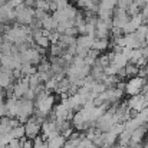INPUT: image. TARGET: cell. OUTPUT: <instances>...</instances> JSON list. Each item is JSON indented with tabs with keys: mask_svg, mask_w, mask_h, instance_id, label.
Returning <instances> with one entry per match:
<instances>
[{
	"mask_svg": "<svg viewBox=\"0 0 148 148\" xmlns=\"http://www.w3.org/2000/svg\"><path fill=\"white\" fill-rule=\"evenodd\" d=\"M35 111V103L33 101L26 98H19L17 99V114H16V119L19 122H26L29 119L30 115H33Z\"/></svg>",
	"mask_w": 148,
	"mask_h": 148,
	"instance_id": "1",
	"label": "cell"
},
{
	"mask_svg": "<svg viewBox=\"0 0 148 148\" xmlns=\"http://www.w3.org/2000/svg\"><path fill=\"white\" fill-rule=\"evenodd\" d=\"M14 12H16V22L19 25H23V26H29L30 22L35 19V9L26 6L25 3L19 4L17 7H14Z\"/></svg>",
	"mask_w": 148,
	"mask_h": 148,
	"instance_id": "2",
	"label": "cell"
},
{
	"mask_svg": "<svg viewBox=\"0 0 148 148\" xmlns=\"http://www.w3.org/2000/svg\"><path fill=\"white\" fill-rule=\"evenodd\" d=\"M42 122H43V121H40V119L36 118V116L27 119V121L25 122V125H23V127H25V137H27L29 140L36 138V137L39 135V132H40Z\"/></svg>",
	"mask_w": 148,
	"mask_h": 148,
	"instance_id": "3",
	"label": "cell"
},
{
	"mask_svg": "<svg viewBox=\"0 0 148 148\" xmlns=\"http://www.w3.org/2000/svg\"><path fill=\"white\" fill-rule=\"evenodd\" d=\"M144 82H145V79L137 75V76L131 78V79L125 84V89H124V91H125L130 97H132V95H138V94L143 92Z\"/></svg>",
	"mask_w": 148,
	"mask_h": 148,
	"instance_id": "4",
	"label": "cell"
},
{
	"mask_svg": "<svg viewBox=\"0 0 148 148\" xmlns=\"http://www.w3.org/2000/svg\"><path fill=\"white\" fill-rule=\"evenodd\" d=\"M130 20V14L127 13V10H122L119 7L114 9V13H112V27H116V29H122Z\"/></svg>",
	"mask_w": 148,
	"mask_h": 148,
	"instance_id": "5",
	"label": "cell"
},
{
	"mask_svg": "<svg viewBox=\"0 0 148 148\" xmlns=\"http://www.w3.org/2000/svg\"><path fill=\"white\" fill-rule=\"evenodd\" d=\"M127 105H128V108H130L131 111L140 112V111H143L145 106H148V102L145 101L143 94H138V95H132L131 98L128 99Z\"/></svg>",
	"mask_w": 148,
	"mask_h": 148,
	"instance_id": "6",
	"label": "cell"
},
{
	"mask_svg": "<svg viewBox=\"0 0 148 148\" xmlns=\"http://www.w3.org/2000/svg\"><path fill=\"white\" fill-rule=\"evenodd\" d=\"M13 71L0 66V88L1 89H10L13 86Z\"/></svg>",
	"mask_w": 148,
	"mask_h": 148,
	"instance_id": "7",
	"label": "cell"
},
{
	"mask_svg": "<svg viewBox=\"0 0 148 148\" xmlns=\"http://www.w3.org/2000/svg\"><path fill=\"white\" fill-rule=\"evenodd\" d=\"M27 89H29V81H27V76H25V78H20L12 86V94H13V97H16L17 99L23 98L25 94L27 92Z\"/></svg>",
	"mask_w": 148,
	"mask_h": 148,
	"instance_id": "8",
	"label": "cell"
},
{
	"mask_svg": "<svg viewBox=\"0 0 148 148\" xmlns=\"http://www.w3.org/2000/svg\"><path fill=\"white\" fill-rule=\"evenodd\" d=\"M65 143H66V138L62 134H59L46 141V148H63Z\"/></svg>",
	"mask_w": 148,
	"mask_h": 148,
	"instance_id": "9",
	"label": "cell"
},
{
	"mask_svg": "<svg viewBox=\"0 0 148 148\" xmlns=\"http://www.w3.org/2000/svg\"><path fill=\"white\" fill-rule=\"evenodd\" d=\"M108 46H109V43H108V38H95L91 49L98 50V52H102V50L106 49Z\"/></svg>",
	"mask_w": 148,
	"mask_h": 148,
	"instance_id": "10",
	"label": "cell"
},
{
	"mask_svg": "<svg viewBox=\"0 0 148 148\" xmlns=\"http://www.w3.org/2000/svg\"><path fill=\"white\" fill-rule=\"evenodd\" d=\"M19 69H20L22 76H30V75L36 73V66L32 65V63H27V62H22Z\"/></svg>",
	"mask_w": 148,
	"mask_h": 148,
	"instance_id": "11",
	"label": "cell"
},
{
	"mask_svg": "<svg viewBox=\"0 0 148 148\" xmlns=\"http://www.w3.org/2000/svg\"><path fill=\"white\" fill-rule=\"evenodd\" d=\"M56 26H58V22L53 19V16H46L43 20H42V29L45 30H56Z\"/></svg>",
	"mask_w": 148,
	"mask_h": 148,
	"instance_id": "12",
	"label": "cell"
},
{
	"mask_svg": "<svg viewBox=\"0 0 148 148\" xmlns=\"http://www.w3.org/2000/svg\"><path fill=\"white\" fill-rule=\"evenodd\" d=\"M9 132H10L12 138H17V140H23L25 138V127L23 125H17V127L12 128Z\"/></svg>",
	"mask_w": 148,
	"mask_h": 148,
	"instance_id": "13",
	"label": "cell"
},
{
	"mask_svg": "<svg viewBox=\"0 0 148 148\" xmlns=\"http://www.w3.org/2000/svg\"><path fill=\"white\" fill-rule=\"evenodd\" d=\"M124 69H125V75H127V76H137L138 72H140V68H138L135 63H131V62H128V63L124 66Z\"/></svg>",
	"mask_w": 148,
	"mask_h": 148,
	"instance_id": "14",
	"label": "cell"
},
{
	"mask_svg": "<svg viewBox=\"0 0 148 148\" xmlns=\"http://www.w3.org/2000/svg\"><path fill=\"white\" fill-rule=\"evenodd\" d=\"M35 7L36 9H40V10H45V12L50 10V4L46 0H36L35 1Z\"/></svg>",
	"mask_w": 148,
	"mask_h": 148,
	"instance_id": "15",
	"label": "cell"
},
{
	"mask_svg": "<svg viewBox=\"0 0 148 148\" xmlns=\"http://www.w3.org/2000/svg\"><path fill=\"white\" fill-rule=\"evenodd\" d=\"M141 16H143L144 19H147V17H148V3H145V4L143 6V12H141Z\"/></svg>",
	"mask_w": 148,
	"mask_h": 148,
	"instance_id": "16",
	"label": "cell"
},
{
	"mask_svg": "<svg viewBox=\"0 0 148 148\" xmlns=\"http://www.w3.org/2000/svg\"><path fill=\"white\" fill-rule=\"evenodd\" d=\"M3 99H4V94L0 91V103H3Z\"/></svg>",
	"mask_w": 148,
	"mask_h": 148,
	"instance_id": "17",
	"label": "cell"
},
{
	"mask_svg": "<svg viewBox=\"0 0 148 148\" xmlns=\"http://www.w3.org/2000/svg\"><path fill=\"white\" fill-rule=\"evenodd\" d=\"M143 95H144V98H145V101H147V102H148V91H147V92H144Z\"/></svg>",
	"mask_w": 148,
	"mask_h": 148,
	"instance_id": "18",
	"label": "cell"
},
{
	"mask_svg": "<svg viewBox=\"0 0 148 148\" xmlns=\"http://www.w3.org/2000/svg\"><path fill=\"white\" fill-rule=\"evenodd\" d=\"M145 43L148 45V33H147V36H145Z\"/></svg>",
	"mask_w": 148,
	"mask_h": 148,
	"instance_id": "19",
	"label": "cell"
},
{
	"mask_svg": "<svg viewBox=\"0 0 148 148\" xmlns=\"http://www.w3.org/2000/svg\"><path fill=\"white\" fill-rule=\"evenodd\" d=\"M71 1H73V0H71Z\"/></svg>",
	"mask_w": 148,
	"mask_h": 148,
	"instance_id": "20",
	"label": "cell"
}]
</instances>
